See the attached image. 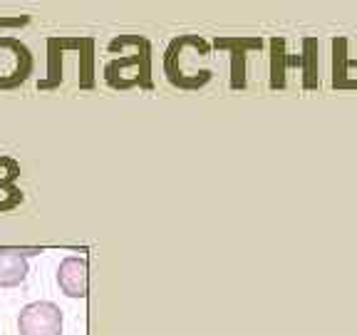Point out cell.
Here are the masks:
<instances>
[{"label": "cell", "mask_w": 357, "mask_h": 335, "mask_svg": "<svg viewBox=\"0 0 357 335\" xmlns=\"http://www.w3.org/2000/svg\"><path fill=\"white\" fill-rule=\"evenodd\" d=\"M35 57L17 38H0V89H15L33 75Z\"/></svg>", "instance_id": "1"}, {"label": "cell", "mask_w": 357, "mask_h": 335, "mask_svg": "<svg viewBox=\"0 0 357 335\" xmlns=\"http://www.w3.org/2000/svg\"><path fill=\"white\" fill-rule=\"evenodd\" d=\"M20 335H62V311L52 301L28 303L17 315Z\"/></svg>", "instance_id": "2"}, {"label": "cell", "mask_w": 357, "mask_h": 335, "mask_svg": "<svg viewBox=\"0 0 357 335\" xmlns=\"http://www.w3.org/2000/svg\"><path fill=\"white\" fill-rule=\"evenodd\" d=\"M57 285L65 296L84 298L87 296V258L67 256L57 268Z\"/></svg>", "instance_id": "3"}, {"label": "cell", "mask_w": 357, "mask_h": 335, "mask_svg": "<svg viewBox=\"0 0 357 335\" xmlns=\"http://www.w3.org/2000/svg\"><path fill=\"white\" fill-rule=\"evenodd\" d=\"M17 177H20V164L13 156L0 154V214L17 209L25 199L15 184Z\"/></svg>", "instance_id": "4"}, {"label": "cell", "mask_w": 357, "mask_h": 335, "mask_svg": "<svg viewBox=\"0 0 357 335\" xmlns=\"http://www.w3.org/2000/svg\"><path fill=\"white\" fill-rule=\"evenodd\" d=\"M28 278V258L20 248H0V288H15Z\"/></svg>", "instance_id": "5"}, {"label": "cell", "mask_w": 357, "mask_h": 335, "mask_svg": "<svg viewBox=\"0 0 357 335\" xmlns=\"http://www.w3.org/2000/svg\"><path fill=\"white\" fill-rule=\"evenodd\" d=\"M315 47H318V43L312 38L305 40V87L312 89L318 87V70H315V62H318V55H315Z\"/></svg>", "instance_id": "6"}]
</instances>
